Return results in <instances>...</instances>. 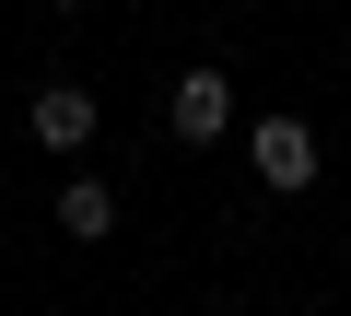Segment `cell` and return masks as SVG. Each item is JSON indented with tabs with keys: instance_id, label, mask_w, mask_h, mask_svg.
I'll use <instances>...</instances> for the list:
<instances>
[{
	"instance_id": "6da1fadb",
	"label": "cell",
	"mask_w": 351,
	"mask_h": 316,
	"mask_svg": "<svg viewBox=\"0 0 351 316\" xmlns=\"http://www.w3.org/2000/svg\"><path fill=\"white\" fill-rule=\"evenodd\" d=\"M164 117H176V141H223L234 129V71H176V94H164Z\"/></svg>"
},
{
	"instance_id": "7a4b0ae2",
	"label": "cell",
	"mask_w": 351,
	"mask_h": 316,
	"mask_svg": "<svg viewBox=\"0 0 351 316\" xmlns=\"http://www.w3.org/2000/svg\"><path fill=\"white\" fill-rule=\"evenodd\" d=\"M246 165H258V188H316V129L304 117H258L246 129Z\"/></svg>"
},
{
	"instance_id": "3957f363",
	"label": "cell",
	"mask_w": 351,
	"mask_h": 316,
	"mask_svg": "<svg viewBox=\"0 0 351 316\" xmlns=\"http://www.w3.org/2000/svg\"><path fill=\"white\" fill-rule=\"evenodd\" d=\"M24 129H36L47 152H82V141H94V94H82V82H47V94H24Z\"/></svg>"
},
{
	"instance_id": "277c9868",
	"label": "cell",
	"mask_w": 351,
	"mask_h": 316,
	"mask_svg": "<svg viewBox=\"0 0 351 316\" xmlns=\"http://www.w3.org/2000/svg\"><path fill=\"white\" fill-rule=\"evenodd\" d=\"M59 234H71V246H106V234H117V188H106V176H71V188H59Z\"/></svg>"
},
{
	"instance_id": "5b68a950",
	"label": "cell",
	"mask_w": 351,
	"mask_h": 316,
	"mask_svg": "<svg viewBox=\"0 0 351 316\" xmlns=\"http://www.w3.org/2000/svg\"><path fill=\"white\" fill-rule=\"evenodd\" d=\"M47 12H82V0H47Z\"/></svg>"
},
{
	"instance_id": "8992f818",
	"label": "cell",
	"mask_w": 351,
	"mask_h": 316,
	"mask_svg": "<svg viewBox=\"0 0 351 316\" xmlns=\"http://www.w3.org/2000/svg\"><path fill=\"white\" fill-rule=\"evenodd\" d=\"M223 316H246V304H223Z\"/></svg>"
}]
</instances>
